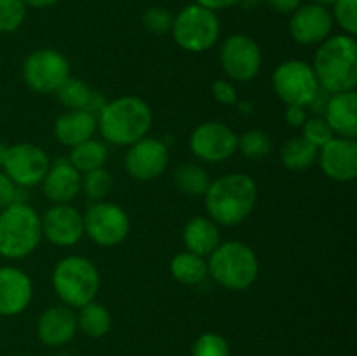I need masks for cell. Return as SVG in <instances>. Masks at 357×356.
Instances as JSON below:
<instances>
[{
    "mask_svg": "<svg viewBox=\"0 0 357 356\" xmlns=\"http://www.w3.org/2000/svg\"><path fill=\"white\" fill-rule=\"evenodd\" d=\"M26 17L23 0H0V34H13Z\"/></svg>",
    "mask_w": 357,
    "mask_h": 356,
    "instance_id": "obj_33",
    "label": "cell"
},
{
    "mask_svg": "<svg viewBox=\"0 0 357 356\" xmlns=\"http://www.w3.org/2000/svg\"><path fill=\"white\" fill-rule=\"evenodd\" d=\"M258 199L257 181L246 173H229L211 181L204 194L208 215L216 225H239Z\"/></svg>",
    "mask_w": 357,
    "mask_h": 356,
    "instance_id": "obj_1",
    "label": "cell"
},
{
    "mask_svg": "<svg viewBox=\"0 0 357 356\" xmlns=\"http://www.w3.org/2000/svg\"><path fill=\"white\" fill-rule=\"evenodd\" d=\"M169 271L171 276L181 285L195 286L208 278V262L204 257H199L192 251H181L173 257Z\"/></svg>",
    "mask_w": 357,
    "mask_h": 356,
    "instance_id": "obj_25",
    "label": "cell"
},
{
    "mask_svg": "<svg viewBox=\"0 0 357 356\" xmlns=\"http://www.w3.org/2000/svg\"><path fill=\"white\" fill-rule=\"evenodd\" d=\"M17 201V185L0 171V209Z\"/></svg>",
    "mask_w": 357,
    "mask_h": 356,
    "instance_id": "obj_38",
    "label": "cell"
},
{
    "mask_svg": "<svg viewBox=\"0 0 357 356\" xmlns=\"http://www.w3.org/2000/svg\"><path fill=\"white\" fill-rule=\"evenodd\" d=\"M33 285L30 276L17 267H0V316H17L31 302Z\"/></svg>",
    "mask_w": 357,
    "mask_h": 356,
    "instance_id": "obj_18",
    "label": "cell"
},
{
    "mask_svg": "<svg viewBox=\"0 0 357 356\" xmlns=\"http://www.w3.org/2000/svg\"><path fill=\"white\" fill-rule=\"evenodd\" d=\"M7 149H9V147H7L6 143H2V142H0V168H2L3 161H6V154H7Z\"/></svg>",
    "mask_w": 357,
    "mask_h": 356,
    "instance_id": "obj_43",
    "label": "cell"
},
{
    "mask_svg": "<svg viewBox=\"0 0 357 356\" xmlns=\"http://www.w3.org/2000/svg\"><path fill=\"white\" fill-rule=\"evenodd\" d=\"M112 185H114L112 175L105 168H98V170L84 173L82 181H80V191H84V194L89 199H93L94 202L105 201Z\"/></svg>",
    "mask_w": 357,
    "mask_h": 356,
    "instance_id": "obj_31",
    "label": "cell"
},
{
    "mask_svg": "<svg viewBox=\"0 0 357 356\" xmlns=\"http://www.w3.org/2000/svg\"><path fill=\"white\" fill-rule=\"evenodd\" d=\"M96 121L98 129L107 142L129 147L149 135L153 114L142 98L121 96L105 103L98 112Z\"/></svg>",
    "mask_w": 357,
    "mask_h": 356,
    "instance_id": "obj_2",
    "label": "cell"
},
{
    "mask_svg": "<svg viewBox=\"0 0 357 356\" xmlns=\"http://www.w3.org/2000/svg\"><path fill=\"white\" fill-rule=\"evenodd\" d=\"M56 94L61 105H65L70 110H87L98 115V112L105 105L103 96L98 91L91 89L84 80L73 79V77H70Z\"/></svg>",
    "mask_w": 357,
    "mask_h": 356,
    "instance_id": "obj_24",
    "label": "cell"
},
{
    "mask_svg": "<svg viewBox=\"0 0 357 356\" xmlns=\"http://www.w3.org/2000/svg\"><path fill=\"white\" fill-rule=\"evenodd\" d=\"M237 2H241V0H195V3H199V6L206 7V9L209 10H222V9H229V7L236 6Z\"/></svg>",
    "mask_w": 357,
    "mask_h": 356,
    "instance_id": "obj_41",
    "label": "cell"
},
{
    "mask_svg": "<svg viewBox=\"0 0 357 356\" xmlns=\"http://www.w3.org/2000/svg\"><path fill=\"white\" fill-rule=\"evenodd\" d=\"M208 276L220 286L232 292L248 290L258 278L260 264L250 244L243 241H225L209 255Z\"/></svg>",
    "mask_w": 357,
    "mask_h": 356,
    "instance_id": "obj_4",
    "label": "cell"
},
{
    "mask_svg": "<svg viewBox=\"0 0 357 356\" xmlns=\"http://www.w3.org/2000/svg\"><path fill=\"white\" fill-rule=\"evenodd\" d=\"M173 181L181 194L192 195V198L204 195L209 184H211L208 171L194 163H181L174 170Z\"/></svg>",
    "mask_w": 357,
    "mask_h": 356,
    "instance_id": "obj_28",
    "label": "cell"
},
{
    "mask_svg": "<svg viewBox=\"0 0 357 356\" xmlns=\"http://www.w3.org/2000/svg\"><path fill=\"white\" fill-rule=\"evenodd\" d=\"M82 216L84 234L98 246H117L128 237L131 229L128 213L110 201H96Z\"/></svg>",
    "mask_w": 357,
    "mask_h": 356,
    "instance_id": "obj_9",
    "label": "cell"
},
{
    "mask_svg": "<svg viewBox=\"0 0 357 356\" xmlns=\"http://www.w3.org/2000/svg\"><path fill=\"white\" fill-rule=\"evenodd\" d=\"M190 150L202 163H223L237 152V135L227 124L208 121L190 135Z\"/></svg>",
    "mask_w": 357,
    "mask_h": 356,
    "instance_id": "obj_13",
    "label": "cell"
},
{
    "mask_svg": "<svg viewBox=\"0 0 357 356\" xmlns=\"http://www.w3.org/2000/svg\"><path fill=\"white\" fill-rule=\"evenodd\" d=\"M333 21L347 35L356 37L357 34V0H337L333 3Z\"/></svg>",
    "mask_w": 357,
    "mask_h": 356,
    "instance_id": "obj_34",
    "label": "cell"
},
{
    "mask_svg": "<svg viewBox=\"0 0 357 356\" xmlns=\"http://www.w3.org/2000/svg\"><path fill=\"white\" fill-rule=\"evenodd\" d=\"M260 45L244 34H234L222 44L220 63L227 77L236 82H250L261 68Z\"/></svg>",
    "mask_w": 357,
    "mask_h": 356,
    "instance_id": "obj_11",
    "label": "cell"
},
{
    "mask_svg": "<svg viewBox=\"0 0 357 356\" xmlns=\"http://www.w3.org/2000/svg\"><path fill=\"white\" fill-rule=\"evenodd\" d=\"M314 73L321 89L330 94L354 91L357 84V42L342 34L321 42L314 54Z\"/></svg>",
    "mask_w": 357,
    "mask_h": 356,
    "instance_id": "obj_3",
    "label": "cell"
},
{
    "mask_svg": "<svg viewBox=\"0 0 357 356\" xmlns=\"http://www.w3.org/2000/svg\"><path fill=\"white\" fill-rule=\"evenodd\" d=\"M303 129V138L309 143H312L316 149H321V147L326 145L331 138H335L333 131L328 126V122L324 121L323 115H316V117L307 119L305 124L302 126Z\"/></svg>",
    "mask_w": 357,
    "mask_h": 356,
    "instance_id": "obj_35",
    "label": "cell"
},
{
    "mask_svg": "<svg viewBox=\"0 0 357 356\" xmlns=\"http://www.w3.org/2000/svg\"><path fill=\"white\" fill-rule=\"evenodd\" d=\"M26 3V7H35V9H47V7H52L54 3H58L59 0H23Z\"/></svg>",
    "mask_w": 357,
    "mask_h": 356,
    "instance_id": "obj_42",
    "label": "cell"
},
{
    "mask_svg": "<svg viewBox=\"0 0 357 356\" xmlns=\"http://www.w3.org/2000/svg\"><path fill=\"white\" fill-rule=\"evenodd\" d=\"M23 79L35 93H58L59 87L70 79V63L56 49H38L24 59Z\"/></svg>",
    "mask_w": 357,
    "mask_h": 356,
    "instance_id": "obj_10",
    "label": "cell"
},
{
    "mask_svg": "<svg viewBox=\"0 0 357 356\" xmlns=\"http://www.w3.org/2000/svg\"><path fill=\"white\" fill-rule=\"evenodd\" d=\"M190 356H232L230 344L223 335L206 332L195 339Z\"/></svg>",
    "mask_w": 357,
    "mask_h": 356,
    "instance_id": "obj_32",
    "label": "cell"
},
{
    "mask_svg": "<svg viewBox=\"0 0 357 356\" xmlns=\"http://www.w3.org/2000/svg\"><path fill=\"white\" fill-rule=\"evenodd\" d=\"M171 34L183 51L204 52L218 42L220 20L215 10L190 3L173 16Z\"/></svg>",
    "mask_w": 357,
    "mask_h": 356,
    "instance_id": "obj_7",
    "label": "cell"
},
{
    "mask_svg": "<svg viewBox=\"0 0 357 356\" xmlns=\"http://www.w3.org/2000/svg\"><path fill=\"white\" fill-rule=\"evenodd\" d=\"M169 164V150L162 140L145 138L129 145L124 166L129 177L136 181H150L166 171Z\"/></svg>",
    "mask_w": 357,
    "mask_h": 356,
    "instance_id": "obj_14",
    "label": "cell"
},
{
    "mask_svg": "<svg viewBox=\"0 0 357 356\" xmlns=\"http://www.w3.org/2000/svg\"><path fill=\"white\" fill-rule=\"evenodd\" d=\"M211 93L216 101L222 105H236L237 103V91L232 82L229 80H215L211 86Z\"/></svg>",
    "mask_w": 357,
    "mask_h": 356,
    "instance_id": "obj_37",
    "label": "cell"
},
{
    "mask_svg": "<svg viewBox=\"0 0 357 356\" xmlns=\"http://www.w3.org/2000/svg\"><path fill=\"white\" fill-rule=\"evenodd\" d=\"M267 6L271 7L274 13L278 14H286V16H291L300 6H302V0H265Z\"/></svg>",
    "mask_w": 357,
    "mask_h": 356,
    "instance_id": "obj_40",
    "label": "cell"
},
{
    "mask_svg": "<svg viewBox=\"0 0 357 356\" xmlns=\"http://www.w3.org/2000/svg\"><path fill=\"white\" fill-rule=\"evenodd\" d=\"M58 356H73V355H72V353L65 351V353H61V355H58Z\"/></svg>",
    "mask_w": 357,
    "mask_h": 356,
    "instance_id": "obj_45",
    "label": "cell"
},
{
    "mask_svg": "<svg viewBox=\"0 0 357 356\" xmlns=\"http://www.w3.org/2000/svg\"><path fill=\"white\" fill-rule=\"evenodd\" d=\"M333 24V16L328 7L316 2L305 3L289 17V34L296 44L316 45L330 37Z\"/></svg>",
    "mask_w": 357,
    "mask_h": 356,
    "instance_id": "obj_16",
    "label": "cell"
},
{
    "mask_svg": "<svg viewBox=\"0 0 357 356\" xmlns=\"http://www.w3.org/2000/svg\"><path fill=\"white\" fill-rule=\"evenodd\" d=\"M42 237L56 246H73L84 236V216L75 206L54 205L40 216Z\"/></svg>",
    "mask_w": 357,
    "mask_h": 356,
    "instance_id": "obj_15",
    "label": "cell"
},
{
    "mask_svg": "<svg viewBox=\"0 0 357 356\" xmlns=\"http://www.w3.org/2000/svg\"><path fill=\"white\" fill-rule=\"evenodd\" d=\"M237 150H241V154L248 159H264L271 154L272 140L265 131L251 129L237 136Z\"/></svg>",
    "mask_w": 357,
    "mask_h": 356,
    "instance_id": "obj_30",
    "label": "cell"
},
{
    "mask_svg": "<svg viewBox=\"0 0 357 356\" xmlns=\"http://www.w3.org/2000/svg\"><path fill=\"white\" fill-rule=\"evenodd\" d=\"M77 314L72 307L51 306L38 316L37 335L40 342L47 348H61L66 346L77 334Z\"/></svg>",
    "mask_w": 357,
    "mask_h": 356,
    "instance_id": "obj_19",
    "label": "cell"
},
{
    "mask_svg": "<svg viewBox=\"0 0 357 356\" xmlns=\"http://www.w3.org/2000/svg\"><path fill=\"white\" fill-rule=\"evenodd\" d=\"M2 168L3 173L17 187L28 188L42 184L45 173L51 168V161L42 147L33 143H16L7 149Z\"/></svg>",
    "mask_w": 357,
    "mask_h": 356,
    "instance_id": "obj_12",
    "label": "cell"
},
{
    "mask_svg": "<svg viewBox=\"0 0 357 356\" xmlns=\"http://www.w3.org/2000/svg\"><path fill=\"white\" fill-rule=\"evenodd\" d=\"M51 281L56 295L65 306L80 309L96 299L100 272L89 258L68 255L54 265Z\"/></svg>",
    "mask_w": 357,
    "mask_h": 356,
    "instance_id": "obj_6",
    "label": "cell"
},
{
    "mask_svg": "<svg viewBox=\"0 0 357 356\" xmlns=\"http://www.w3.org/2000/svg\"><path fill=\"white\" fill-rule=\"evenodd\" d=\"M314 2H316V3H319V6H324V7H328V6H333V3L337 2V0H314Z\"/></svg>",
    "mask_w": 357,
    "mask_h": 356,
    "instance_id": "obj_44",
    "label": "cell"
},
{
    "mask_svg": "<svg viewBox=\"0 0 357 356\" xmlns=\"http://www.w3.org/2000/svg\"><path fill=\"white\" fill-rule=\"evenodd\" d=\"M77 328L89 339L105 337L112 328L110 311L96 300L86 304L77 314Z\"/></svg>",
    "mask_w": 357,
    "mask_h": 356,
    "instance_id": "obj_26",
    "label": "cell"
},
{
    "mask_svg": "<svg viewBox=\"0 0 357 356\" xmlns=\"http://www.w3.org/2000/svg\"><path fill=\"white\" fill-rule=\"evenodd\" d=\"M96 129V115L87 110H68L59 115L54 122L56 140L70 149L93 138Z\"/></svg>",
    "mask_w": 357,
    "mask_h": 356,
    "instance_id": "obj_22",
    "label": "cell"
},
{
    "mask_svg": "<svg viewBox=\"0 0 357 356\" xmlns=\"http://www.w3.org/2000/svg\"><path fill=\"white\" fill-rule=\"evenodd\" d=\"M319 149L307 142L303 136L291 138L282 145L281 149V163L284 168L291 171H305L316 163Z\"/></svg>",
    "mask_w": 357,
    "mask_h": 356,
    "instance_id": "obj_29",
    "label": "cell"
},
{
    "mask_svg": "<svg viewBox=\"0 0 357 356\" xmlns=\"http://www.w3.org/2000/svg\"><path fill=\"white\" fill-rule=\"evenodd\" d=\"M324 121L331 128L333 135L340 138L357 136V94L356 91L337 93L328 98V103L323 112Z\"/></svg>",
    "mask_w": 357,
    "mask_h": 356,
    "instance_id": "obj_21",
    "label": "cell"
},
{
    "mask_svg": "<svg viewBox=\"0 0 357 356\" xmlns=\"http://www.w3.org/2000/svg\"><path fill=\"white\" fill-rule=\"evenodd\" d=\"M107 157L108 150L107 147H105V143L91 138L79 143V145L72 147L68 163L72 164L79 173H87V171L103 168V164L107 163Z\"/></svg>",
    "mask_w": 357,
    "mask_h": 356,
    "instance_id": "obj_27",
    "label": "cell"
},
{
    "mask_svg": "<svg viewBox=\"0 0 357 356\" xmlns=\"http://www.w3.org/2000/svg\"><path fill=\"white\" fill-rule=\"evenodd\" d=\"M143 24L153 34H166V31H171L173 14L164 7H150L143 14Z\"/></svg>",
    "mask_w": 357,
    "mask_h": 356,
    "instance_id": "obj_36",
    "label": "cell"
},
{
    "mask_svg": "<svg viewBox=\"0 0 357 356\" xmlns=\"http://www.w3.org/2000/svg\"><path fill=\"white\" fill-rule=\"evenodd\" d=\"M183 243L187 251L209 257L222 243L218 225L209 216H194L183 227Z\"/></svg>",
    "mask_w": 357,
    "mask_h": 356,
    "instance_id": "obj_23",
    "label": "cell"
},
{
    "mask_svg": "<svg viewBox=\"0 0 357 356\" xmlns=\"http://www.w3.org/2000/svg\"><path fill=\"white\" fill-rule=\"evenodd\" d=\"M82 175L68 163L59 161L52 164L42 180V192L52 205H68L79 195Z\"/></svg>",
    "mask_w": 357,
    "mask_h": 356,
    "instance_id": "obj_20",
    "label": "cell"
},
{
    "mask_svg": "<svg viewBox=\"0 0 357 356\" xmlns=\"http://www.w3.org/2000/svg\"><path fill=\"white\" fill-rule=\"evenodd\" d=\"M272 87L286 107L295 105V107L303 108L312 103V100L321 89L312 65L302 61V59L282 61L274 70Z\"/></svg>",
    "mask_w": 357,
    "mask_h": 356,
    "instance_id": "obj_8",
    "label": "cell"
},
{
    "mask_svg": "<svg viewBox=\"0 0 357 356\" xmlns=\"http://www.w3.org/2000/svg\"><path fill=\"white\" fill-rule=\"evenodd\" d=\"M42 241L40 215L16 201L0 212V257L17 260L37 250Z\"/></svg>",
    "mask_w": 357,
    "mask_h": 356,
    "instance_id": "obj_5",
    "label": "cell"
},
{
    "mask_svg": "<svg viewBox=\"0 0 357 356\" xmlns=\"http://www.w3.org/2000/svg\"><path fill=\"white\" fill-rule=\"evenodd\" d=\"M319 164L323 173L335 181H352L357 177V143L352 138L335 136L321 147Z\"/></svg>",
    "mask_w": 357,
    "mask_h": 356,
    "instance_id": "obj_17",
    "label": "cell"
},
{
    "mask_svg": "<svg viewBox=\"0 0 357 356\" xmlns=\"http://www.w3.org/2000/svg\"><path fill=\"white\" fill-rule=\"evenodd\" d=\"M284 119L289 126H293V128H302L309 117H307V110L303 107L288 105L284 112Z\"/></svg>",
    "mask_w": 357,
    "mask_h": 356,
    "instance_id": "obj_39",
    "label": "cell"
}]
</instances>
